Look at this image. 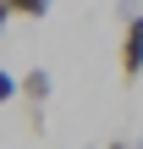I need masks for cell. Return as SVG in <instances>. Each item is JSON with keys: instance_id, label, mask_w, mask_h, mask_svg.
<instances>
[{"instance_id": "cell-2", "label": "cell", "mask_w": 143, "mask_h": 149, "mask_svg": "<svg viewBox=\"0 0 143 149\" xmlns=\"http://www.w3.org/2000/svg\"><path fill=\"white\" fill-rule=\"evenodd\" d=\"M50 88H55L50 66H28V72H22V100H28V127H33V133H44V105H50Z\"/></svg>"}, {"instance_id": "cell-6", "label": "cell", "mask_w": 143, "mask_h": 149, "mask_svg": "<svg viewBox=\"0 0 143 149\" xmlns=\"http://www.w3.org/2000/svg\"><path fill=\"white\" fill-rule=\"evenodd\" d=\"M105 149H143V144H127V138H110Z\"/></svg>"}, {"instance_id": "cell-5", "label": "cell", "mask_w": 143, "mask_h": 149, "mask_svg": "<svg viewBox=\"0 0 143 149\" xmlns=\"http://www.w3.org/2000/svg\"><path fill=\"white\" fill-rule=\"evenodd\" d=\"M11 17H17V11H11V6L0 0V39H6V28H11Z\"/></svg>"}, {"instance_id": "cell-3", "label": "cell", "mask_w": 143, "mask_h": 149, "mask_svg": "<svg viewBox=\"0 0 143 149\" xmlns=\"http://www.w3.org/2000/svg\"><path fill=\"white\" fill-rule=\"evenodd\" d=\"M6 6H11V11H17V17H39V22H44V17H50V6H55V0H6Z\"/></svg>"}, {"instance_id": "cell-4", "label": "cell", "mask_w": 143, "mask_h": 149, "mask_svg": "<svg viewBox=\"0 0 143 149\" xmlns=\"http://www.w3.org/2000/svg\"><path fill=\"white\" fill-rule=\"evenodd\" d=\"M11 100H22V77H11V72L0 66V105H11Z\"/></svg>"}, {"instance_id": "cell-1", "label": "cell", "mask_w": 143, "mask_h": 149, "mask_svg": "<svg viewBox=\"0 0 143 149\" xmlns=\"http://www.w3.org/2000/svg\"><path fill=\"white\" fill-rule=\"evenodd\" d=\"M121 77L138 83L143 77V6L138 0H121Z\"/></svg>"}]
</instances>
